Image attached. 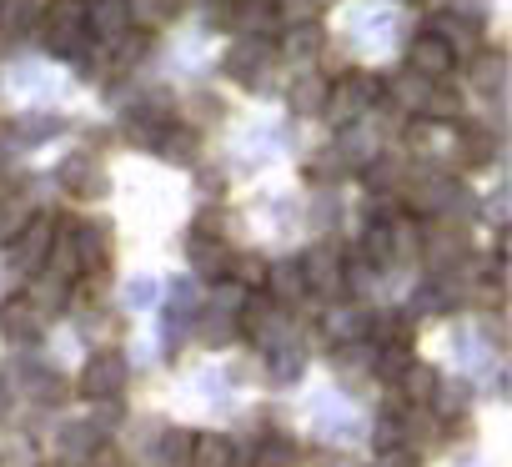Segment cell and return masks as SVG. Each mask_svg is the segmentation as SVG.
Segmentation results:
<instances>
[{
	"label": "cell",
	"instance_id": "2e32d148",
	"mask_svg": "<svg viewBox=\"0 0 512 467\" xmlns=\"http://www.w3.org/2000/svg\"><path fill=\"white\" fill-rule=\"evenodd\" d=\"M51 0H0V26L21 31V26H41Z\"/></svg>",
	"mask_w": 512,
	"mask_h": 467
},
{
	"label": "cell",
	"instance_id": "ffe728a7",
	"mask_svg": "<svg viewBox=\"0 0 512 467\" xmlns=\"http://www.w3.org/2000/svg\"><path fill=\"white\" fill-rule=\"evenodd\" d=\"M251 467H287V452H282V447H262Z\"/></svg>",
	"mask_w": 512,
	"mask_h": 467
},
{
	"label": "cell",
	"instance_id": "52a82bcc",
	"mask_svg": "<svg viewBox=\"0 0 512 467\" xmlns=\"http://www.w3.org/2000/svg\"><path fill=\"white\" fill-rule=\"evenodd\" d=\"M121 382H126V357L116 347H101L76 377V387L86 397H111V392H121Z\"/></svg>",
	"mask_w": 512,
	"mask_h": 467
},
{
	"label": "cell",
	"instance_id": "d6986e66",
	"mask_svg": "<svg viewBox=\"0 0 512 467\" xmlns=\"http://www.w3.org/2000/svg\"><path fill=\"white\" fill-rule=\"evenodd\" d=\"M282 51H287V56H317V51H322V31H317L312 21L287 26V31H282Z\"/></svg>",
	"mask_w": 512,
	"mask_h": 467
},
{
	"label": "cell",
	"instance_id": "44dd1931",
	"mask_svg": "<svg viewBox=\"0 0 512 467\" xmlns=\"http://www.w3.org/2000/svg\"><path fill=\"white\" fill-rule=\"evenodd\" d=\"M256 6H277V0H256Z\"/></svg>",
	"mask_w": 512,
	"mask_h": 467
},
{
	"label": "cell",
	"instance_id": "8992f818",
	"mask_svg": "<svg viewBox=\"0 0 512 467\" xmlns=\"http://www.w3.org/2000/svg\"><path fill=\"white\" fill-rule=\"evenodd\" d=\"M407 71H412L417 81H447V76L457 71V56H452L432 31H422V36L407 46Z\"/></svg>",
	"mask_w": 512,
	"mask_h": 467
},
{
	"label": "cell",
	"instance_id": "5b68a950",
	"mask_svg": "<svg viewBox=\"0 0 512 467\" xmlns=\"http://www.w3.org/2000/svg\"><path fill=\"white\" fill-rule=\"evenodd\" d=\"M302 282L307 297H342L347 292V262L337 247H317L312 257H302Z\"/></svg>",
	"mask_w": 512,
	"mask_h": 467
},
{
	"label": "cell",
	"instance_id": "e0dca14e",
	"mask_svg": "<svg viewBox=\"0 0 512 467\" xmlns=\"http://www.w3.org/2000/svg\"><path fill=\"white\" fill-rule=\"evenodd\" d=\"M156 151L171 161H191L196 156V126H161L156 131Z\"/></svg>",
	"mask_w": 512,
	"mask_h": 467
},
{
	"label": "cell",
	"instance_id": "277c9868",
	"mask_svg": "<svg viewBox=\"0 0 512 467\" xmlns=\"http://www.w3.org/2000/svg\"><path fill=\"white\" fill-rule=\"evenodd\" d=\"M61 247L76 267V277H96L111 267V237L96 226V221H71V237L61 231Z\"/></svg>",
	"mask_w": 512,
	"mask_h": 467
},
{
	"label": "cell",
	"instance_id": "ba28073f",
	"mask_svg": "<svg viewBox=\"0 0 512 467\" xmlns=\"http://www.w3.org/2000/svg\"><path fill=\"white\" fill-rule=\"evenodd\" d=\"M41 327H46V312L31 302V292H16V297L0 302V337H11V342H31Z\"/></svg>",
	"mask_w": 512,
	"mask_h": 467
},
{
	"label": "cell",
	"instance_id": "4fadbf2b",
	"mask_svg": "<svg viewBox=\"0 0 512 467\" xmlns=\"http://www.w3.org/2000/svg\"><path fill=\"white\" fill-rule=\"evenodd\" d=\"M397 392H402V402L427 407V402L437 397V372H432V367H422V362H407V367L397 372Z\"/></svg>",
	"mask_w": 512,
	"mask_h": 467
},
{
	"label": "cell",
	"instance_id": "8fae6325",
	"mask_svg": "<svg viewBox=\"0 0 512 467\" xmlns=\"http://www.w3.org/2000/svg\"><path fill=\"white\" fill-rule=\"evenodd\" d=\"M186 467H236V447L221 432H196L191 452H186Z\"/></svg>",
	"mask_w": 512,
	"mask_h": 467
},
{
	"label": "cell",
	"instance_id": "30bf717a",
	"mask_svg": "<svg viewBox=\"0 0 512 467\" xmlns=\"http://www.w3.org/2000/svg\"><path fill=\"white\" fill-rule=\"evenodd\" d=\"M277 307H292L307 297V282H302V262H272L267 267V287H262Z\"/></svg>",
	"mask_w": 512,
	"mask_h": 467
},
{
	"label": "cell",
	"instance_id": "9a60e30c",
	"mask_svg": "<svg viewBox=\"0 0 512 467\" xmlns=\"http://www.w3.org/2000/svg\"><path fill=\"white\" fill-rule=\"evenodd\" d=\"M502 76H507L502 51H472V91L492 96V91H502Z\"/></svg>",
	"mask_w": 512,
	"mask_h": 467
},
{
	"label": "cell",
	"instance_id": "6da1fadb",
	"mask_svg": "<svg viewBox=\"0 0 512 467\" xmlns=\"http://www.w3.org/2000/svg\"><path fill=\"white\" fill-rule=\"evenodd\" d=\"M56 237H61V226H56V216H31L21 231H11L6 237V252H11V262L21 267V272H41L46 262H51V247H56Z\"/></svg>",
	"mask_w": 512,
	"mask_h": 467
},
{
	"label": "cell",
	"instance_id": "3957f363",
	"mask_svg": "<svg viewBox=\"0 0 512 467\" xmlns=\"http://www.w3.org/2000/svg\"><path fill=\"white\" fill-rule=\"evenodd\" d=\"M377 101H382V81L367 76V71H347L342 81H327V111H332L337 121H357V116H367Z\"/></svg>",
	"mask_w": 512,
	"mask_h": 467
},
{
	"label": "cell",
	"instance_id": "7a4b0ae2",
	"mask_svg": "<svg viewBox=\"0 0 512 467\" xmlns=\"http://www.w3.org/2000/svg\"><path fill=\"white\" fill-rule=\"evenodd\" d=\"M46 41L56 56H81L86 51V0H51L46 6Z\"/></svg>",
	"mask_w": 512,
	"mask_h": 467
},
{
	"label": "cell",
	"instance_id": "9c48e42d",
	"mask_svg": "<svg viewBox=\"0 0 512 467\" xmlns=\"http://www.w3.org/2000/svg\"><path fill=\"white\" fill-rule=\"evenodd\" d=\"M126 31H131L126 0H86V36H91V41L111 46V41H121Z\"/></svg>",
	"mask_w": 512,
	"mask_h": 467
},
{
	"label": "cell",
	"instance_id": "ac0fdd59",
	"mask_svg": "<svg viewBox=\"0 0 512 467\" xmlns=\"http://www.w3.org/2000/svg\"><path fill=\"white\" fill-rule=\"evenodd\" d=\"M292 111H297V116L327 111V76H302V81L292 86Z\"/></svg>",
	"mask_w": 512,
	"mask_h": 467
},
{
	"label": "cell",
	"instance_id": "5bb4252c",
	"mask_svg": "<svg viewBox=\"0 0 512 467\" xmlns=\"http://www.w3.org/2000/svg\"><path fill=\"white\" fill-rule=\"evenodd\" d=\"M61 176H66V191H76V196H86V201L106 191V176H101V166H96L91 156L66 161V171H61Z\"/></svg>",
	"mask_w": 512,
	"mask_h": 467
},
{
	"label": "cell",
	"instance_id": "7c38bea8",
	"mask_svg": "<svg viewBox=\"0 0 512 467\" xmlns=\"http://www.w3.org/2000/svg\"><path fill=\"white\" fill-rule=\"evenodd\" d=\"M262 61H272V41L241 36L236 51L226 56V76H236V81H256V66H262Z\"/></svg>",
	"mask_w": 512,
	"mask_h": 467
}]
</instances>
